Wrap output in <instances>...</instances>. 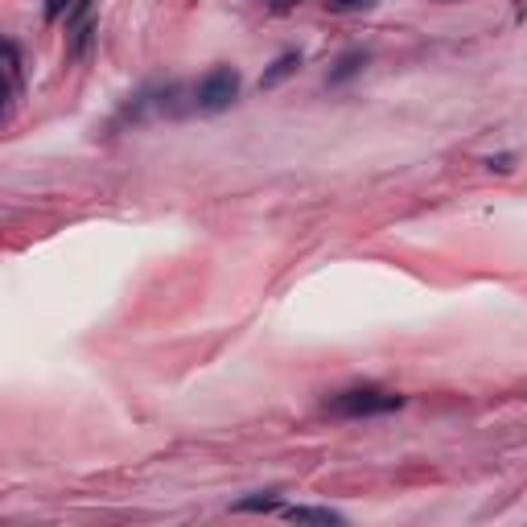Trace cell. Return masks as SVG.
<instances>
[{
  "instance_id": "6da1fadb",
  "label": "cell",
  "mask_w": 527,
  "mask_h": 527,
  "mask_svg": "<svg viewBox=\"0 0 527 527\" xmlns=\"http://www.w3.org/2000/svg\"><path fill=\"white\" fill-rule=\"evenodd\" d=\"M400 408H404V396L383 392V388H346V392H334L326 400V412L342 416V420H371V416H388Z\"/></svg>"
},
{
  "instance_id": "7a4b0ae2",
  "label": "cell",
  "mask_w": 527,
  "mask_h": 527,
  "mask_svg": "<svg viewBox=\"0 0 527 527\" xmlns=\"http://www.w3.org/2000/svg\"><path fill=\"white\" fill-rule=\"evenodd\" d=\"M239 87H243V79H239L235 66L206 70V75L198 79V87H194V108L206 112V116H219V112H227L231 103L239 99Z\"/></svg>"
},
{
  "instance_id": "3957f363",
  "label": "cell",
  "mask_w": 527,
  "mask_h": 527,
  "mask_svg": "<svg viewBox=\"0 0 527 527\" xmlns=\"http://www.w3.org/2000/svg\"><path fill=\"white\" fill-rule=\"evenodd\" d=\"M293 523H326V527H342L346 523V515H338V511H330V507H289L285 511Z\"/></svg>"
},
{
  "instance_id": "277c9868",
  "label": "cell",
  "mask_w": 527,
  "mask_h": 527,
  "mask_svg": "<svg viewBox=\"0 0 527 527\" xmlns=\"http://www.w3.org/2000/svg\"><path fill=\"white\" fill-rule=\"evenodd\" d=\"M363 66H367V50H350V54H342L338 66L330 70V87H338V83H346V79H355Z\"/></svg>"
},
{
  "instance_id": "5b68a950",
  "label": "cell",
  "mask_w": 527,
  "mask_h": 527,
  "mask_svg": "<svg viewBox=\"0 0 527 527\" xmlns=\"http://www.w3.org/2000/svg\"><path fill=\"white\" fill-rule=\"evenodd\" d=\"M297 66H301V54H297V50H289V54H280V58L272 62V70H264V79H260V91L276 87L280 79H289V75H293Z\"/></svg>"
},
{
  "instance_id": "8992f818",
  "label": "cell",
  "mask_w": 527,
  "mask_h": 527,
  "mask_svg": "<svg viewBox=\"0 0 527 527\" xmlns=\"http://www.w3.org/2000/svg\"><path fill=\"white\" fill-rule=\"evenodd\" d=\"M280 507V490H252L248 499H239V503H231V511H276Z\"/></svg>"
},
{
  "instance_id": "52a82bcc",
  "label": "cell",
  "mask_w": 527,
  "mask_h": 527,
  "mask_svg": "<svg viewBox=\"0 0 527 527\" xmlns=\"http://www.w3.org/2000/svg\"><path fill=\"white\" fill-rule=\"evenodd\" d=\"M375 0H326L330 13H359V9H371Z\"/></svg>"
},
{
  "instance_id": "ba28073f",
  "label": "cell",
  "mask_w": 527,
  "mask_h": 527,
  "mask_svg": "<svg viewBox=\"0 0 527 527\" xmlns=\"http://www.w3.org/2000/svg\"><path fill=\"white\" fill-rule=\"evenodd\" d=\"M486 165H490V169H499V173H511V169H515V153H499V157H490Z\"/></svg>"
},
{
  "instance_id": "9c48e42d",
  "label": "cell",
  "mask_w": 527,
  "mask_h": 527,
  "mask_svg": "<svg viewBox=\"0 0 527 527\" xmlns=\"http://www.w3.org/2000/svg\"><path fill=\"white\" fill-rule=\"evenodd\" d=\"M9 95H13V87L5 79V70H0V116H5V108H9Z\"/></svg>"
},
{
  "instance_id": "30bf717a",
  "label": "cell",
  "mask_w": 527,
  "mask_h": 527,
  "mask_svg": "<svg viewBox=\"0 0 527 527\" xmlns=\"http://www.w3.org/2000/svg\"><path fill=\"white\" fill-rule=\"evenodd\" d=\"M62 9H70V0H50V5H46V21H58Z\"/></svg>"
},
{
  "instance_id": "8fae6325",
  "label": "cell",
  "mask_w": 527,
  "mask_h": 527,
  "mask_svg": "<svg viewBox=\"0 0 527 527\" xmlns=\"http://www.w3.org/2000/svg\"><path fill=\"white\" fill-rule=\"evenodd\" d=\"M268 5H276V9H293V5H301V0H268Z\"/></svg>"
}]
</instances>
